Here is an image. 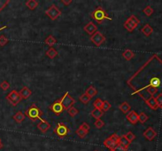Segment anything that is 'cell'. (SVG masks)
Here are the masks:
<instances>
[{
  "label": "cell",
  "mask_w": 162,
  "mask_h": 151,
  "mask_svg": "<svg viewBox=\"0 0 162 151\" xmlns=\"http://www.w3.org/2000/svg\"><path fill=\"white\" fill-rule=\"evenodd\" d=\"M44 113L40 110V108L38 107L36 103H33L29 109L25 111V115L29 117L32 121H36V120H40Z\"/></svg>",
  "instance_id": "1"
},
{
  "label": "cell",
  "mask_w": 162,
  "mask_h": 151,
  "mask_svg": "<svg viewBox=\"0 0 162 151\" xmlns=\"http://www.w3.org/2000/svg\"><path fill=\"white\" fill-rule=\"evenodd\" d=\"M91 17L97 22L98 24H101L105 19L110 21L111 20V18L106 13V11L104 10L101 7H98L95 10H93L91 13Z\"/></svg>",
  "instance_id": "2"
},
{
  "label": "cell",
  "mask_w": 162,
  "mask_h": 151,
  "mask_svg": "<svg viewBox=\"0 0 162 151\" xmlns=\"http://www.w3.org/2000/svg\"><path fill=\"white\" fill-rule=\"evenodd\" d=\"M119 139H120V136H117L116 133L113 134L104 141V147L108 148L111 151L113 150L114 148L119 144Z\"/></svg>",
  "instance_id": "3"
},
{
  "label": "cell",
  "mask_w": 162,
  "mask_h": 151,
  "mask_svg": "<svg viewBox=\"0 0 162 151\" xmlns=\"http://www.w3.org/2000/svg\"><path fill=\"white\" fill-rule=\"evenodd\" d=\"M6 99L13 106H16L18 103H20L21 101L22 100L20 94H19V92H18L15 90H13L10 92L9 94L7 95V97H6Z\"/></svg>",
  "instance_id": "4"
},
{
  "label": "cell",
  "mask_w": 162,
  "mask_h": 151,
  "mask_svg": "<svg viewBox=\"0 0 162 151\" xmlns=\"http://www.w3.org/2000/svg\"><path fill=\"white\" fill-rule=\"evenodd\" d=\"M59 102L63 106V109L66 110H68L71 106H73V105L76 102V101L70 95L68 92H66V94L62 96L61 99H59Z\"/></svg>",
  "instance_id": "5"
},
{
  "label": "cell",
  "mask_w": 162,
  "mask_h": 151,
  "mask_svg": "<svg viewBox=\"0 0 162 151\" xmlns=\"http://www.w3.org/2000/svg\"><path fill=\"white\" fill-rule=\"evenodd\" d=\"M61 11L56 7V5L52 4L48 9L45 11V14L48 17L51 21L56 20L61 15Z\"/></svg>",
  "instance_id": "6"
},
{
  "label": "cell",
  "mask_w": 162,
  "mask_h": 151,
  "mask_svg": "<svg viewBox=\"0 0 162 151\" xmlns=\"http://www.w3.org/2000/svg\"><path fill=\"white\" fill-rule=\"evenodd\" d=\"M54 131L61 138L67 136L70 132V129L68 128V127L63 123H59L58 124L56 125V127H55Z\"/></svg>",
  "instance_id": "7"
},
{
  "label": "cell",
  "mask_w": 162,
  "mask_h": 151,
  "mask_svg": "<svg viewBox=\"0 0 162 151\" xmlns=\"http://www.w3.org/2000/svg\"><path fill=\"white\" fill-rule=\"evenodd\" d=\"M105 40H106V38L104 37V35L100 32H96L90 37V41L93 44H95L97 46H100L101 44L104 43Z\"/></svg>",
  "instance_id": "8"
},
{
  "label": "cell",
  "mask_w": 162,
  "mask_h": 151,
  "mask_svg": "<svg viewBox=\"0 0 162 151\" xmlns=\"http://www.w3.org/2000/svg\"><path fill=\"white\" fill-rule=\"evenodd\" d=\"M162 86V78L158 76H153L149 79V83L148 85L146 87V89L147 88H153L158 90V88H160Z\"/></svg>",
  "instance_id": "9"
},
{
  "label": "cell",
  "mask_w": 162,
  "mask_h": 151,
  "mask_svg": "<svg viewBox=\"0 0 162 151\" xmlns=\"http://www.w3.org/2000/svg\"><path fill=\"white\" fill-rule=\"evenodd\" d=\"M49 109H50V110H51V111L53 112L56 116H59L60 114L62 113V112H63V110H64L63 106H62V105L59 102V99L56 100L52 105H50V106H49Z\"/></svg>",
  "instance_id": "10"
},
{
  "label": "cell",
  "mask_w": 162,
  "mask_h": 151,
  "mask_svg": "<svg viewBox=\"0 0 162 151\" xmlns=\"http://www.w3.org/2000/svg\"><path fill=\"white\" fill-rule=\"evenodd\" d=\"M143 136L146 138L147 140L152 141L157 136V132H156V131L153 129V127H149L143 132Z\"/></svg>",
  "instance_id": "11"
},
{
  "label": "cell",
  "mask_w": 162,
  "mask_h": 151,
  "mask_svg": "<svg viewBox=\"0 0 162 151\" xmlns=\"http://www.w3.org/2000/svg\"><path fill=\"white\" fill-rule=\"evenodd\" d=\"M84 30L89 35H93L96 32H97V25H95V24L93 21H89L84 27Z\"/></svg>",
  "instance_id": "12"
},
{
  "label": "cell",
  "mask_w": 162,
  "mask_h": 151,
  "mask_svg": "<svg viewBox=\"0 0 162 151\" xmlns=\"http://www.w3.org/2000/svg\"><path fill=\"white\" fill-rule=\"evenodd\" d=\"M127 119L132 124H136L138 121V114L135 110H131L127 114Z\"/></svg>",
  "instance_id": "13"
},
{
  "label": "cell",
  "mask_w": 162,
  "mask_h": 151,
  "mask_svg": "<svg viewBox=\"0 0 162 151\" xmlns=\"http://www.w3.org/2000/svg\"><path fill=\"white\" fill-rule=\"evenodd\" d=\"M40 122L37 124L38 129L40 130L41 132H43V133H45V132H47V131L50 128L51 124H50L48 121H45V120H43L42 118L40 119Z\"/></svg>",
  "instance_id": "14"
},
{
  "label": "cell",
  "mask_w": 162,
  "mask_h": 151,
  "mask_svg": "<svg viewBox=\"0 0 162 151\" xmlns=\"http://www.w3.org/2000/svg\"><path fill=\"white\" fill-rule=\"evenodd\" d=\"M145 102L146 103V105L149 106L150 109L153 110H156L158 109V103H157V101H156L155 97L154 96H150L148 99H145Z\"/></svg>",
  "instance_id": "15"
},
{
  "label": "cell",
  "mask_w": 162,
  "mask_h": 151,
  "mask_svg": "<svg viewBox=\"0 0 162 151\" xmlns=\"http://www.w3.org/2000/svg\"><path fill=\"white\" fill-rule=\"evenodd\" d=\"M19 94H20L22 99H29V97L31 96L32 91L30 90L28 87L25 86V87H23V88H22V90L19 91Z\"/></svg>",
  "instance_id": "16"
},
{
  "label": "cell",
  "mask_w": 162,
  "mask_h": 151,
  "mask_svg": "<svg viewBox=\"0 0 162 151\" xmlns=\"http://www.w3.org/2000/svg\"><path fill=\"white\" fill-rule=\"evenodd\" d=\"M13 118L18 124H21L25 118V115L22 111H18L16 113L15 115H13Z\"/></svg>",
  "instance_id": "17"
},
{
  "label": "cell",
  "mask_w": 162,
  "mask_h": 151,
  "mask_svg": "<svg viewBox=\"0 0 162 151\" xmlns=\"http://www.w3.org/2000/svg\"><path fill=\"white\" fill-rule=\"evenodd\" d=\"M119 144H120L122 147H123L125 149H128V147L131 145V142L127 140V138L125 137L124 135L122 136H120V139H119Z\"/></svg>",
  "instance_id": "18"
},
{
  "label": "cell",
  "mask_w": 162,
  "mask_h": 151,
  "mask_svg": "<svg viewBox=\"0 0 162 151\" xmlns=\"http://www.w3.org/2000/svg\"><path fill=\"white\" fill-rule=\"evenodd\" d=\"M141 32H142L146 35V36H149V35L153 33V29L149 24H145L144 27L141 29Z\"/></svg>",
  "instance_id": "19"
},
{
  "label": "cell",
  "mask_w": 162,
  "mask_h": 151,
  "mask_svg": "<svg viewBox=\"0 0 162 151\" xmlns=\"http://www.w3.org/2000/svg\"><path fill=\"white\" fill-rule=\"evenodd\" d=\"M85 94L92 99V98H93V97L97 95V90L96 89L95 87L89 86V88L86 89V91H85Z\"/></svg>",
  "instance_id": "20"
},
{
  "label": "cell",
  "mask_w": 162,
  "mask_h": 151,
  "mask_svg": "<svg viewBox=\"0 0 162 151\" xmlns=\"http://www.w3.org/2000/svg\"><path fill=\"white\" fill-rule=\"evenodd\" d=\"M56 43H57V40L52 35H50L49 36H48L46 38V40H45V43L48 45V46H51V47H52Z\"/></svg>",
  "instance_id": "21"
},
{
  "label": "cell",
  "mask_w": 162,
  "mask_h": 151,
  "mask_svg": "<svg viewBox=\"0 0 162 151\" xmlns=\"http://www.w3.org/2000/svg\"><path fill=\"white\" fill-rule=\"evenodd\" d=\"M119 109L123 113H128L129 112L131 111V105H129L128 102H123L122 104H120V106H119Z\"/></svg>",
  "instance_id": "22"
},
{
  "label": "cell",
  "mask_w": 162,
  "mask_h": 151,
  "mask_svg": "<svg viewBox=\"0 0 162 151\" xmlns=\"http://www.w3.org/2000/svg\"><path fill=\"white\" fill-rule=\"evenodd\" d=\"M123 58H124L125 60L130 61V60H131L135 57V53H134L132 50L127 49V50H126L123 53Z\"/></svg>",
  "instance_id": "23"
},
{
  "label": "cell",
  "mask_w": 162,
  "mask_h": 151,
  "mask_svg": "<svg viewBox=\"0 0 162 151\" xmlns=\"http://www.w3.org/2000/svg\"><path fill=\"white\" fill-rule=\"evenodd\" d=\"M46 55L50 58V59H53L58 55V51L53 47H50L48 50L46 51Z\"/></svg>",
  "instance_id": "24"
},
{
  "label": "cell",
  "mask_w": 162,
  "mask_h": 151,
  "mask_svg": "<svg viewBox=\"0 0 162 151\" xmlns=\"http://www.w3.org/2000/svg\"><path fill=\"white\" fill-rule=\"evenodd\" d=\"M25 5H26V7H28L29 10H35L36 8L39 6V2H38L37 1H36V0H28V1L25 2Z\"/></svg>",
  "instance_id": "25"
},
{
  "label": "cell",
  "mask_w": 162,
  "mask_h": 151,
  "mask_svg": "<svg viewBox=\"0 0 162 151\" xmlns=\"http://www.w3.org/2000/svg\"><path fill=\"white\" fill-rule=\"evenodd\" d=\"M103 115H104V112L101 110H100V109H96L95 108V109L91 112V116H93V118L97 119V120L100 119Z\"/></svg>",
  "instance_id": "26"
},
{
  "label": "cell",
  "mask_w": 162,
  "mask_h": 151,
  "mask_svg": "<svg viewBox=\"0 0 162 151\" xmlns=\"http://www.w3.org/2000/svg\"><path fill=\"white\" fill-rule=\"evenodd\" d=\"M123 26H124V28L126 29H127L128 32H133L135 29L137 28V25L135 24H133V23H131V22L128 21H125V23L123 24Z\"/></svg>",
  "instance_id": "27"
},
{
  "label": "cell",
  "mask_w": 162,
  "mask_h": 151,
  "mask_svg": "<svg viewBox=\"0 0 162 151\" xmlns=\"http://www.w3.org/2000/svg\"><path fill=\"white\" fill-rule=\"evenodd\" d=\"M148 119H149L148 116H147L145 113H143V112H141V113L138 114V121H139L140 123L144 124V123L146 122Z\"/></svg>",
  "instance_id": "28"
},
{
  "label": "cell",
  "mask_w": 162,
  "mask_h": 151,
  "mask_svg": "<svg viewBox=\"0 0 162 151\" xmlns=\"http://www.w3.org/2000/svg\"><path fill=\"white\" fill-rule=\"evenodd\" d=\"M90 99H91V98L88 96V95H87L85 93L83 94H82V95L79 97V100H80L82 103H84V104H87V103H89V101H90Z\"/></svg>",
  "instance_id": "29"
},
{
  "label": "cell",
  "mask_w": 162,
  "mask_h": 151,
  "mask_svg": "<svg viewBox=\"0 0 162 151\" xmlns=\"http://www.w3.org/2000/svg\"><path fill=\"white\" fill-rule=\"evenodd\" d=\"M102 105H103V101L100 99H97L95 101H94V102H93V106H94L96 109H100V110H101Z\"/></svg>",
  "instance_id": "30"
},
{
  "label": "cell",
  "mask_w": 162,
  "mask_h": 151,
  "mask_svg": "<svg viewBox=\"0 0 162 151\" xmlns=\"http://www.w3.org/2000/svg\"><path fill=\"white\" fill-rule=\"evenodd\" d=\"M111 108V104L108 102V101H103V105L102 108H101V110L103 112H107Z\"/></svg>",
  "instance_id": "31"
},
{
  "label": "cell",
  "mask_w": 162,
  "mask_h": 151,
  "mask_svg": "<svg viewBox=\"0 0 162 151\" xmlns=\"http://www.w3.org/2000/svg\"><path fill=\"white\" fill-rule=\"evenodd\" d=\"M143 13L146 14V16H148V17H149V16H151L152 14H153V8L150 7V6H147L146 8H145L144 10H143Z\"/></svg>",
  "instance_id": "32"
},
{
  "label": "cell",
  "mask_w": 162,
  "mask_h": 151,
  "mask_svg": "<svg viewBox=\"0 0 162 151\" xmlns=\"http://www.w3.org/2000/svg\"><path fill=\"white\" fill-rule=\"evenodd\" d=\"M68 113L70 114V116H72V117H74V116H75L78 113V110H77L75 107L71 106L69 110H68Z\"/></svg>",
  "instance_id": "33"
},
{
  "label": "cell",
  "mask_w": 162,
  "mask_h": 151,
  "mask_svg": "<svg viewBox=\"0 0 162 151\" xmlns=\"http://www.w3.org/2000/svg\"><path fill=\"white\" fill-rule=\"evenodd\" d=\"M127 21H130V22H131V23H133V24H136L137 26H138V24L140 23V21L138 20V18H136V17L135 15H131V17H130V18H129L128 19H127Z\"/></svg>",
  "instance_id": "34"
},
{
  "label": "cell",
  "mask_w": 162,
  "mask_h": 151,
  "mask_svg": "<svg viewBox=\"0 0 162 151\" xmlns=\"http://www.w3.org/2000/svg\"><path fill=\"white\" fill-rule=\"evenodd\" d=\"M9 42V40L8 38H7L5 35H0V46H4L6 44Z\"/></svg>",
  "instance_id": "35"
},
{
  "label": "cell",
  "mask_w": 162,
  "mask_h": 151,
  "mask_svg": "<svg viewBox=\"0 0 162 151\" xmlns=\"http://www.w3.org/2000/svg\"><path fill=\"white\" fill-rule=\"evenodd\" d=\"M76 134H77L80 138H84L85 136L88 134V132H86V131H84V130L82 129V128H80V127H78V129L76 131Z\"/></svg>",
  "instance_id": "36"
},
{
  "label": "cell",
  "mask_w": 162,
  "mask_h": 151,
  "mask_svg": "<svg viewBox=\"0 0 162 151\" xmlns=\"http://www.w3.org/2000/svg\"><path fill=\"white\" fill-rule=\"evenodd\" d=\"M10 85L7 80L2 81V83H0V88H2L3 91H7L10 88Z\"/></svg>",
  "instance_id": "37"
},
{
  "label": "cell",
  "mask_w": 162,
  "mask_h": 151,
  "mask_svg": "<svg viewBox=\"0 0 162 151\" xmlns=\"http://www.w3.org/2000/svg\"><path fill=\"white\" fill-rule=\"evenodd\" d=\"M125 137L127 138V140L129 141V142H132V141H134L135 139V136L134 135L131 131H128L126 135H124Z\"/></svg>",
  "instance_id": "38"
},
{
  "label": "cell",
  "mask_w": 162,
  "mask_h": 151,
  "mask_svg": "<svg viewBox=\"0 0 162 151\" xmlns=\"http://www.w3.org/2000/svg\"><path fill=\"white\" fill-rule=\"evenodd\" d=\"M94 125H95L97 128H98V129H100V128H102L103 126L104 125V122L102 121V120L98 119V120H97V121H95V123H94Z\"/></svg>",
  "instance_id": "39"
},
{
  "label": "cell",
  "mask_w": 162,
  "mask_h": 151,
  "mask_svg": "<svg viewBox=\"0 0 162 151\" xmlns=\"http://www.w3.org/2000/svg\"><path fill=\"white\" fill-rule=\"evenodd\" d=\"M147 93L150 95V96H153L154 94H156L158 93V90L153 88H146Z\"/></svg>",
  "instance_id": "40"
},
{
  "label": "cell",
  "mask_w": 162,
  "mask_h": 151,
  "mask_svg": "<svg viewBox=\"0 0 162 151\" xmlns=\"http://www.w3.org/2000/svg\"><path fill=\"white\" fill-rule=\"evenodd\" d=\"M10 2V0H0V12L7 7V5Z\"/></svg>",
  "instance_id": "41"
},
{
  "label": "cell",
  "mask_w": 162,
  "mask_h": 151,
  "mask_svg": "<svg viewBox=\"0 0 162 151\" xmlns=\"http://www.w3.org/2000/svg\"><path fill=\"white\" fill-rule=\"evenodd\" d=\"M79 127H80V128H82V129L84 130V131H85L86 132H88V133H89V129H90V126H89V125L85 122L82 123Z\"/></svg>",
  "instance_id": "42"
},
{
  "label": "cell",
  "mask_w": 162,
  "mask_h": 151,
  "mask_svg": "<svg viewBox=\"0 0 162 151\" xmlns=\"http://www.w3.org/2000/svg\"><path fill=\"white\" fill-rule=\"evenodd\" d=\"M157 103H158V107L162 108V94H158L157 98H155Z\"/></svg>",
  "instance_id": "43"
},
{
  "label": "cell",
  "mask_w": 162,
  "mask_h": 151,
  "mask_svg": "<svg viewBox=\"0 0 162 151\" xmlns=\"http://www.w3.org/2000/svg\"><path fill=\"white\" fill-rule=\"evenodd\" d=\"M127 150L125 149L124 147H122L120 144H118L115 148L113 149V150L111 151H127Z\"/></svg>",
  "instance_id": "44"
},
{
  "label": "cell",
  "mask_w": 162,
  "mask_h": 151,
  "mask_svg": "<svg viewBox=\"0 0 162 151\" xmlns=\"http://www.w3.org/2000/svg\"><path fill=\"white\" fill-rule=\"evenodd\" d=\"M61 2L64 5H66V6H68V5H70L72 2V0H61Z\"/></svg>",
  "instance_id": "45"
},
{
  "label": "cell",
  "mask_w": 162,
  "mask_h": 151,
  "mask_svg": "<svg viewBox=\"0 0 162 151\" xmlns=\"http://www.w3.org/2000/svg\"><path fill=\"white\" fill-rule=\"evenodd\" d=\"M2 147H3V145H2V142H0V150L2 149Z\"/></svg>",
  "instance_id": "46"
},
{
  "label": "cell",
  "mask_w": 162,
  "mask_h": 151,
  "mask_svg": "<svg viewBox=\"0 0 162 151\" xmlns=\"http://www.w3.org/2000/svg\"><path fill=\"white\" fill-rule=\"evenodd\" d=\"M6 28H7V26L3 27V28H1V29H0V31H1V30H2V29H6Z\"/></svg>",
  "instance_id": "47"
},
{
  "label": "cell",
  "mask_w": 162,
  "mask_h": 151,
  "mask_svg": "<svg viewBox=\"0 0 162 151\" xmlns=\"http://www.w3.org/2000/svg\"><path fill=\"white\" fill-rule=\"evenodd\" d=\"M0 142H1V138H0Z\"/></svg>",
  "instance_id": "48"
}]
</instances>
